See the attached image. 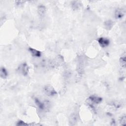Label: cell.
<instances>
[{"label": "cell", "mask_w": 126, "mask_h": 126, "mask_svg": "<svg viewBox=\"0 0 126 126\" xmlns=\"http://www.w3.org/2000/svg\"><path fill=\"white\" fill-rule=\"evenodd\" d=\"M44 91L45 94L49 97H53L57 94V92L50 85L45 86L44 88Z\"/></svg>", "instance_id": "cell-1"}, {"label": "cell", "mask_w": 126, "mask_h": 126, "mask_svg": "<svg viewBox=\"0 0 126 126\" xmlns=\"http://www.w3.org/2000/svg\"><path fill=\"white\" fill-rule=\"evenodd\" d=\"M18 72L22 74L24 76H26L28 75L29 72V67L26 63H23L21 65L18 69Z\"/></svg>", "instance_id": "cell-2"}, {"label": "cell", "mask_w": 126, "mask_h": 126, "mask_svg": "<svg viewBox=\"0 0 126 126\" xmlns=\"http://www.w3.org/2000/svg\"><path fill=\"white\" fill-rule=\"evenodd\" d=\"M35 103L36 104L38 108L41 110H45L47 109V108L49 106L48 105V102L46 101V102H41L40 100H39L37 98H36L35 99Z\"/></svg>", "instance_id": "cell-3"}, {"label": "cell", "mask_w": 126, "mask_h": 126, "mask_svg": "<svg viewBox=\"0 0 126 126\" xmlns=\"http://www.w3.org/2000/svg\"><path fill=\"white\" fill-rule=\"evenodd\" d=\"M98 43L101 47H106L110 44L109 40L105 37H100L98 39Z\"/></svg>", "instance_id": "cell-4"}, {"label": "cell", "mask_w": 126, "mask_h": 126, "mask_svg": "<svg viewBox=\"0 0 126 126\" xmlns=\"http://www.w3.org/2000/svg\"><path fill=\"white\" fill-rule=\"evenodd\" d=\"M89 99L92 103H95V104H99L102 101V98L97 97V96H92L89 98Z\"/></svg>", "instance_id": "cell-5"}, {"label": "cell", "mask_w": 126, "mask_h": 126, "mask_svg": "<svg viewBox=\"0 0 126 126\" xmlns=\"http://www.w3.org/2000/svg\"><path fill=\"white\" fill-rule=\"evenodd\" d=\"M46 8L44 6L41 5V6H39L38 7L37 12L39 15H40V16H43L46 13Z\"/></svg>", "instance_id": "cell-6"}, {"label": "cell", "mask_w": 126, "mask_h": 126, "mask_svg": "<svg viewBox=\"0 0 126 126\" xmlns=\"http://www.w3.org/2000/svg\"><path fill=\"white\" fill-rule=\"evenodd\" d=\"M29 50L30 52L31 53V54L34 57H39L41 56V52L35 49H34L32 48H30L29 49Z\"/></svg>", "instance_id": "cell-7"}, {"label": "cell", "mask_w": 126, "mask_h": 126, "mask_svg": "<svg viewBox=\"0 0 126 126\" xmlns=\"http://www.w3.org/2000/svg\"><path fill=\"white\" fill-rule=\"evenodd\" d=\"M124 16V12L121 9H117L115 12V17L116 19H119L122 18Z\"/></svg>", "instance_id": "cell-8"}, {"label": "cell", "mask_w": 126, "mask_h": 126, "mask_svg": "<svg viewBox=\"0 0 126 126\" xmlns=\"http://www.w3.org/2000/svg\"><path fill=\"white\" fill-rule=\"evenodd\" d=\"M126 53L125 52L120 59V66L123 68L125 69L126 68Z\"/></svg>", "instance_id": "cell-9"}, {"label": "cell", "mask_w": 126, "mask_h": 126, "mask_svg": "<svg viewBox=\"0 0 126 126\" xmlns=\"http://www.w3.org/2000/svg\"><path fill=\"white\" fill-rule=\"evenodd\" d=\"M113 23L111 20H108L104 23V26L106 29L110 30L113 27Z\"/></svg>", "instance_id": "cell-10"}, {"label": "cell", "mask_w": 126, "mask_h": 126, "mask_svg": "<svg viewBox=\"0 0 126 126\" xmlns=\"http://www.w3.org/2000/svg\"><path fill=\"white\" fill-rule=\"evenodd\" d=\"M8 75V73L6 69L2 67L1 69V77L3 79H5L7 77Z\"/></svg>", "instance_id": "cell-11"}, {"label": "cell", "mask_w": 126, "mask_h": 126, "mask_svg": "<svg viewBox=\"0 0 126 126\" xmlns=\"http://www.w3.org/2000/svg\"><path fill=\"white\" fill-rule=\"evenodd\" d=\"M120 123L122 126H125L126 125V117L125 115L123 116L120 119Z\"/></svg>", "instance_id": "cell-12"}, {"label": "cell", "mask_w": 126, "mask_h": 126, "mask_svg": "<svg viewBox=\"0 0 126 126\" xmlns=\"http://www.w3.org/2000/svg\"><path fill=\"white\" fill-rule=\"evenodd\" d=\"M73 3H74L72 4V8L75 10H76L77 9H78L79 7V5L77 3V2H73Z\"/></svg>", "instance_id": "cell-13"}, {"label": "cell", "mask_w": 126, "mask_h": 126, "mask_svg": "<svg viewBox=\"0 0 126 126\" xmlns=\"http://www.w3.org/2000/svg\"><path fill=\"white\" fill-rule=\"evenodd\" d=\"M16 125L17 126H27V125H28V124L25 123L24 122H23L22 121H19L17 123Z\"/></svg>", "instance_id": "cell-14"}]
</instances>
